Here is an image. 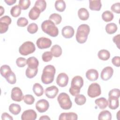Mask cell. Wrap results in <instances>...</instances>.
<instances>
[{
    "instance_id": "cell-1",
    "label": "cell",
    "mask_w": 120,
    "mask_h": 120,
    "mask_svg": "<svg viewBox=\"0 0 120 120\" xmlns=\"http://www.w3.org/2000/svg\"><path fill=\"white\" fill-rule=\"evenodd\" d=\"M56 69L55 67L51 65L46 66L43 69L41 75V81L45 84L52 82L54 78Z\"/></svg>"
},
{
    "instance_id": "cell-2",
    "label": "cell",
    "mask_w": 120,
    "mask_h": 120,
    "mask_svg": "<svg viewBox=\"0 0 120 120\" xmlns=\"http://www.w3.org/2000/svg\"><path fill=\"white\" fill-rule=\"evenodd\" d=\"M90 31V26L86 24H81L77 28L75 35L77 42L80 44L86 42Z\"/></svg>"
},
{
    "instance_id": "cell-3",
    "label": "cell",
    "mask_w": 120,
    "mask_h": 120,
    "mask_svg": "<svg viewBox=\"0 0 120 120\" xmlns=\"http://www.w3.org/2000/svg\"><path fill=\"white\" fill-rule=\"evenodd\" d=\"M42 30L47 34L52 37H55L58 35L59 30L55 24L51 20L44 21L41 24Z\"/></svg>"
},
{
    "instance_id": "cell-4",
    "label": "cell",
    "mask_w": 120,
    "mask_h": 120,
    "mask_svg": "<svg viewBox=\"0 0 120 120\" xmlns=\"http://www.w3.org/2000/svg\"><path fill=\"white\" fill-rule=\"evenodd\" d=\"M83 85V78L79 75L75 76L71 81L69 91L73 96H76L80 92V89Z\"/></svg>"
},
{
    "instance_id": "cell-5",
    "label": "cell",
    "mask_w": 120,
    "mask_h": 120,
    "mask_svg": "<svg viewBox=\"0 0 120 120\" xmlns=\"http://www.w3.org/2000/svg\"><path fill=\"white\" fill-rule=\"evenodd\" d=\"M57 100L60 107L64 110L70 109L72 106V103L69 95L65 92L60 93L58 96Z\"/></svg>"
},
{
    "instance_id": "cell-6",
    "label": "cell",
    "mask_w": 120,
    "mask_h": 120,
    "mask_svg": "<svg viewBox=\"0 0 120 120\" xmlns=\"http://www.w3.org/2000/svg\"><path fill=\"white\" fill-rule=\"evenodd\" d=\"M36 50L35 45L34 43L31 41H26L24 42L19 47V53L24 56L28 55L32 53Z\"/></svg>"
},
{
    "instance_id": "cell-7",
    "label": "cell",
    "mask_w": 120,
    "mask_h": 120,
    "mask_svg": "<svg viewBox=\"0 0 120 120\" xmlns=\"http://www.w3.org/2000/svg\"><path fill=\"white\" fill-rule=\"evenodd\" d=\"M87 94L89 97L91 98L97 97L101 94L100 86L97 83H91L88 88Z\"/></svg>"
},
{
    "instance_id": "cell-8",
    "label": "cell",
    "mask_w": 120,
    "mask_h": 120,
    "mask_svg": "<svg viewBox=\"0 0 120 120\" xmlns=\"http://www.w3.org/2000/svg\"><path fill=\"white\" fill-rule=\"evenodd\" d=\"M36 45L39 49H46L51 46L52 41L49 38L45 37H41L37 40Z\"/></svg>"
},
{
    "instance_id": "cell-9",
    "label": "cell",
    "mask_w": 120,
    "mask_h": 120,
    "mask_svg": "<svg viewBox=\"0 0 120 120\" xmlns=\"http://www.w3.org/2000/svg\"><path fill=\"white\" fill-rule=\"evenodd\" d=\"M11 98L15 101L21 102L23 98V95L21 89L17 87H14L11 90Z\"/></svg>"
},
{
    "instance_id": "cell-10",
    "label": "cell",
    "mask_w": 120,
    "mask_h": 120,
    "mask_svg": "<svg viewBox=\"0 0 120 120\" xmlns=\"http://www.w3.org/2000/svg\"><path fill=\"white\" fill-rule=\"evenodd\" d=\"M49 107V103L45 99H42L39 100L36 104V108L40 113L46 112Z\"/></svg>"
},
{
    "instance_id": "cell-11",
    "label": "cell",
    "mask_w": 120,
    "mask_h": 120,
    "mask_svg": "<svg viewBox=\"0 0 120 120\" xmlns=\"http://www.w3.org/2000/svg\"><path fill=\"white\" fill-rule=\"evenodd\" d=\"M68 76L65 73L59 74L56 78V83L60 87H64L68 85Z\"/></svg>"
},
{
    "instance_id": "cell-12",
    "label": "cell",
    "mask_w": 120,
    "mask_h": 120,
    "mask_svg": "<svg viewBox=\"0 0 120 120\" xmlns=\"http://www.w3.org/2000/svg\"><path fill=\"white\" fill-rule=\"evenodd\" d=\"M113 74V69L111 67H106L103 69L101 71L100 76L101 78L104 81L109 80Z\"/></svg>"
},
{
    "instance_id": "cell-13",
    "label": "cell",
    "mask_w": 120,
    "mask_h": 120,
    "mask_svg": "<svg viewBox=\"0 0 120 120\" xmlns=\"http://www.w3.org/2000/svg\"><path fill=\"white\" fill-rule=\"evenodd\" d=\"M37 116V113L34 110L29 109L24 111L22 112L21 115V119L22 120H35Z\"/></svg>"
},
{
    "instance_id": "cell-14",
    "label": "cell",
    "mask_w": 120,
    "mask_h": 120,
    "mask_svg": "<svg viewBox=\"0 0 120 120\" xmlns=\"http://www.w3.org/2000/svg\"><path fill=\"white\" fill-rule=\"evenodd\" d=\"M58 92V88L54 85L46 88L45 91V95L48 98H55Z\"/></svg>"
},
{
    "instance_id": "cell-15",
    "label": "cell",
    "mask_w": 120,
    "mask_h": 120,
    "mask_svg": "<svg viewBox=\"0 0 120 120\" xmlns=\"http://www.w3.org/2000/svg\"><path fill=\"white\" fill-rule=\"evenodd\" d=\"M63 37L66 38H70L73 37L75 33L74 28L70 26H66L61 30Z\"/></svg>"
},
{
    "instance_id": "cell-16",
    "label": "cell",
    "mask_w": 120,
    "mask_h": 120,
    "mask_svg": "<svg viewBox=\"0 0 120 120\" xmlns=\"http://www.w3.org/2000/svg\"><path fill=\"white\" fill-rule=\"evenodd\" d=\"M78 116L76 113L73 112H64L60 114L59 116V120H76Z\"/></svg>"
},
{
    "instance_id": "cell-17",
    "label": "cell",
    "mask_w": 120,
    "mask_h": 120,
    "mask_svg": "<svg viewBox=\"0 0 120 120\" xmlns=\"http://www.w3.org/2000/svg\"><path fill=\"white\" fill-rule=\"evenodd\" d=\"M86 78L90 81H95L98 78V73L96 69H90L86 73Z\"/></svg>"
},
{
    "instance_id": "cell-18",
    "label": "cell",
    "mask_w": 120,
    "mask_h": 120,
    "mask_svg": "<svg viewBox=\"0 0 120 120\" xmlns=\"http://www.w3.org/2000/svg\"><path fill=\"white\" fill-rule=\"evenodd\" d=\"M108 105L109 108L112 110L116 109L119 106V98L113 97H109Z\"/></svg>"
},
{
    "instance_id": "cell-19",
    "label": "cell",
    "mask_w": 120,
    "mask_h": 120,
    "mask_svg": "<svg viewBox=\"0 0 120 120\" xmlns=\"http://www.w3.org/2000/svg\"><path fill=\"white\" fill-rule=\"evenodd\" d=\"M102 4L100 0H90L89 8L93 11H99L101 8Z\"/></svg>"
},
{
    "instance_id": "cell-20",
    "label": "cell",
    "mask_w": 120,
    "mask_h": 120,
    "mask_svg": "<svg viewBox=\"0 0 120 120\" xmlns=\"http://www.w3.org/2000/svg\"><path fill=\"white\" fill-rule=\"evenodd\" d=\"M40 13V10L34 6L29 11V17L32 20H36L39 17Z\"/></svg>"
},
{
    "instance_id": "cell-21",
    "label": "cell",
    "mask_w": 120,
    "mask_h": 120,
    "mask_svg": "<svg viewBox=\"0 0 120 120\" xmlns=\"http://www.w3.org/2000/svg\"><path fill=\"white\" fill-rule=\"evenodd\" d=\"M27 65L28 67L30 68H37L39 65V61L36 57H30L27 60Z\"/></svg>"
},
{
    "instance_id": "cell-22",
    "label": "cell",
    "mask_w": 120,
    "mask_h": 120,
    "mask_svg": "<svg viewBox=\"0 0 120 120\" xmlns=\"http://www.w3.org/2000/svg\"><path fill=\"white\" fill-rule=\"evenodd\" d=\"M95 103L100 109H104L108 106V101L104 97L96 99Z\"/></svg>"
},
{
    "instance_id": "cell-23",
    "label": "cell",
    "mask_w": 120,
    "mask_h": 120,
    "mask_svg": "<svg viewBox=\"0 0 120 120\" xmlns=\"http://www.w3.org/2000/svg\"><path fill=\"white\" fill-rule=\"evenodd\" d=\"M78 16L80 20L85 21L89 17V13L86 8H81L78 11Z\"/></svg>"
},
{
    "instance_id": "cell-24",
    "label": "cell",
    "mask_w": 120,
    "mask_h": 120,
    "mask_svg": "<svg viewBox=\"0 0 120 120\" xmlns=\"http://www.w3.org/2000/svg\"><path fill=\"white\" fill-rule=\"evenodd\" d=\"M4 77L6 79V81L10 84H15L16 82V76L15 73L12 71V70L8 72Z\"/></svg>"
},
{
    "instance_id": "cell-25",
    "label": "cell",
    "mask_w": 120,
    "mask_h": 120,
    "mask_svg": "<svg viewBox=\"0 0 120 120\" xmlns=\"http://www.w3.org/2000/svg\"><path fill=\"white\" fill-rule=\"evenodd\" d=\"M32 90L34 93L38 97L41 96L44 93L43 87L38 83H36L33 85Z\"/></svg>"
},
{
    "instance_id": "cell-26",
    "label": "cell",
    "mask_w": 120,
    "mask_h": 120,
    "mask_svg": "<svg viewBox=\"0 0 120 120\" xmlns=\"http://www.w3.org/2000/svg\"><path fill=\"white\" fill-rule=\"evenodd\" d=\"M98 58L102 60H107L110 57V52L105 49H102L98 51Z\"/></svg>"
},
{
    "instance_id": "cell-27",
    "label": "cell",
    "mask_w": 120,
    "mask_h": 120,
    "mask_svg": "<svg viewBox=\"0 0 120 120\" xmlns=\"http://www.w3.org/2000/svg\"><path fill=\"white\" fill-rule=\"evenodd\" d=\"M51 52L54 57H59L62 54L61 47L58 45H53L51 48Z\"/></svg>"
},
{
    "instance_id": "cell-28",
    "label": "cell",
    "mask_w": 120,
    "mask_h": 120,
    "mask_svg": "<svg viewBox=\"0 0 120 120\" xmlns=\"http://www.w3.org/2000/svg\"><path fill=\"white\" fill-rule=\"evenodd\" d=\"M112 119V114L111 112L107 110H104L101 112L98 116L99 120H111Z\"/></svg>"
},
{
    "instance_id": "cell-29",
    "label": "cell",
    "mask_w": 120,
    "mask_h": 120,
    "mask_svg": "<svg viewBox=\"0 0 120 120\" xmlns=\"http://www.w3.org/2000/svg\"><path fill=\"white\" fill-rule=\"evenodd\" d=\"M118 29L117 25L114 23H109L105 26V31L109 34H112L115 33Z\"/></svg>"
},
{
    "instance_id": "cell-30",
    "label": "cell",
    "mask_w": 120,
    "mask_h": 120,
    "mask_svg": "<svg viewBox=\"0 0 120 120\" xmlns=\"http://www.w3.org/2000/svg\"><path fill=\"white\" fill-rule=\"evenodd\" d=\"M9 111L14 115L18 114L21 111V107L20 105L16 104H11L9 106Z\"/></svg>"
},
{
    "instance_id": "cell-31",
    "label": "cell",
    "mask_w": 120,
    "mask_h": 120,
    "mask_svg": "<svg viewBox=\"0 0 120 120\" xmlns=\"http://www.w3.org/2000/svg\"><path fill=\"white\" fill-rule=\"evenodd\" d=\"M66 3L64 0H58L55 2V8L59 12H63L66 8Z\"/></svg>"
},
{
    "instance_id": "cell-32",
    "label": "cell",
    "mask_w": 120,
    "mask_h": 120,
    "mask_svg": "<svg viewBox=\"0 0 120 120\" xmlns=\"http://www.w3.org/2000/svg\"><path fill=\"white\" fill-rule=\"evenodd\" d=\"M114 15L109 10L104 11L102 14V18L105 22H109L113 19Z\"/></svg>"
},
{
    "instance_id": "cell-33",
    "label": "cell",
    "mask_w": 120,
    "mask_h": 120,
    "mask_svg": "<svg viewBox=\"0 0 120 120\" xmlns=\"http://www.w3.org/2000/svg\"><path fill=\"white\" fill-rule=\"evenodd\" d=\"M49 20L52 21L55 25H58L62 21V17L59 14L53 13L50 15Z\"/></svg>"
},
{
    "instance_id": "cell-34",
    "label": "cell",
    "mask_w": 120,
    "mask_h": 120,
    "mask_svg": "<svg viewBox=\"0 0 120 120\" xmlns=\"http://www.w3.org/2000/svg\"><path fill=\"white\" fill-rule=\"evenodd\" d=\"M21 8L19 5H15L10 9V14L14 17H17L21 13Z\"/></svg>"
},
{
    "instance_id": "cell-35",
    "label": "cell",
    "mask_w": 120,
    "mask_h": 120,
    "mask_svg": "<svg viewBox=\"0 0 120 120\" xmlns=\"http://www.w3.org/2000/svg\"><path fill=\"white\" fill-rule=\"evenodd\" d=\"M38 72V68L35 69H32L28 67L25 71V75H26V76L28 78L31 79L37 75Z\"/></svg>"
},
{
    "instance_id": "cell-36",
    "label": "cell",
    "mask_w": 120,
    "mask_h": 120,
    "mask_svg": "<svg viewBox=\"0 0 120 120\" xmlns=\"http://www.w3.org/2000/svg\"><path fill=\"white\" fill-rule=\"evenodd\" d=\"M86 101V98L82 94H78L76 95L75 98V103L79 105H84Z\"/></svg>"
},
{
    "instance_id": "cell-37",
    "label": "cell",
    "mask_w": 120,
    "mask_h": 120,
    "mask_svg": "<svg viewBox=\"0 0 120 120\" xmlns=\"http://www.w3.org/2000/svg\"><path fill=\"white\" fill-rule=\"evenodd\" d=\"M34 6L38 8L41 12H42L46 8V2L44 0H38L35 2Z\"/></svg>"
},
{
    "instance_id": "cell-38",
    "label": "cell",
    "mask_w": 120,
    "mask_h": 120,
    "mask_svg": "<svg viewBox=\"0 0 120 120\" xmlns=\"http://www.w3.org/2000/svg\"><path fill=\"white\" fill-rule=\"evenodd\" d=\"M18 5L22 10L27 9L30 5V1L29 0H20Z\"/></svg>"
},
{
    "instance_id": "cell-39",
    "label": "cell",
    "mask_w": 120,
    "mask_h": 120,
    "mask_svg": "<svg viewBox=\"0 0 120 120\" xmlns=\"http://www.w3.org/2000/svg\"><path fill=\"white\" fill-rule=\"evenodd\" d=\"M23 99L25 104L27 105H32L35 101V98L32 95L27 94L23 96Z\"/></svg>"
},
{
    "instance_id": "cell-40",
    "label": "cell",
    "mask_w": 120,
    "mask_h": 120,
    "mask_svg": "<svg viewBox=\"0 0 120 120\" xmlns=\"http://www.w3.org/2000/svg\"><path fill=\"white\" fill-rule=\"evenodd\" d=\"M38 30V26L35 23H31L27 27V31L30 34H34L37 32Z\"/></svg>"
},
{
    "instance_id": "cell-41",
    "label": "cell",
    "mask_w": 120,
    "mask_h": 120,
    "mask_svg": "<svg viewBox=\"0 0 120 120\" xmlns=\"http://www.w3.org/2000/svg\"><path fill=\"white\" fill-rule=\"evenodd\" d=\"M52 55L51 52L46 51L44 52L42 56V60L45 62L51 61L52 58Z\"/></svg>"
},
{
    "instance_id": "cell-42",
    "label": "cell",
    "mask_w": 120,
    "mask_h": 120,
    "mask_svg": "<svg viewBox=\"0 0 120 120\" xmlns=\"http://www.w3.org/2000/svg\"><path fill=\"white\" fill-rule=\"evenodd\" d=\"M16 64L18 67H24L27 64V60L24 58L19 57L16 60Z\"/></svg>"
},
{
    "instance_id": "cell-43",
    "label": "cell",
    "mask_w": 120,
    "mask_h": 120,
    "mask_svg": "<svg viewBox=\"0 0 120 120\" xmlns=\"http://www.w3.org/2000/svg\"><path fill=\"white\" fill-rule=\"evenodd\" d=\"M28 24V21L25 17H20L17 21V25L19 27H25Z\"/></svg>"
},
{
    "instance_id": "cell-44",
    "label": "cell",
    "mask_w": 120,
    "mask_h": 120,
    "mask_svg": "<svg viewBox=\"0 0 120 120\" xmlns=\"http://www.w3.org/2000/svg\"><path fill=\"white\" fill-rule=\"evenodd\" d=\"M11 70L10 67L7 65H2L0 68V74L3 77L5 76V75H6V74L9 71Z\"/></svg>"
},
{
    "instance_id": "cell-45",
    "label": "cell",
    "mask_w": 120,
    "mask_h": 120,
    "mask_svg": "<svg viewBox=\"0 0 120 120\" xmlns=\"http://www.w3.org/2000/svg\"><path fill=\"white\" fill-rule=\"evenodd\" d=\"M108 97H113L119 98L120 97V91L119 89H113L111 90L109 93Z\"/></svg>"
},
{
    "instance_id": "cell-46",
    "label": "cell",
    "mask_w": 120,
    "mask_h": 120,
    "mask_svg": "<svg viewBox=\"0 0 120 120\" xmlns=\"http://www.w3.org/2000/svg\"><path fill=\"white\" fill-rule=\"evenodd\" d=\"M111 10L117 14L120 13V3L117 2L113 4L111 7Z\"/></svg>"
},
{
    "instance_id": "cell-47",
    "label": "cell",
    "mask_w": 120,
    "mask_h": 120,
    "mask_svg": "<svg viewBox=\"0 0 120 120\" xmlns=\"http://www.w3.org/2000/svg\"><path fill=\"white\" fill-rule=\"evenodd\" d=\"M8 24L0 22V33H4L7 31L8 29Z\"/></svg>"
},
{
    "instance_id": "cell-48",
    "label": "cell",
    "mask_w": 120,
    "mask_h": 120,
    "mask_svg": "<svg viewBox=\"0 0 120 120\" xmlns=\"http://www.w3.org/2000/svg\"><path fill=\"white\" fill-rule=\"evenodd\" d=\"M12 22L11 18L8 15H5L0 18V22H3L9 25L11 24Z\"/></svg>"
},
{
    "instance_id": "cell-49",
    "label": "cell",
    "mask_w": 120,
    "mask_h": 120,
    "mask_svg": "<svg viewBox=\"0 0 120 120\" xmlns=\"http://www.w3.org/2000/svg\"><path fill=\"white\" fill-rule=\"evenodd\" d=\"M120 58L119 56H115L112 59V62L114 66L119 67L120 66Z\"/></svg>"
},
{
    "instance_id": "cell-50",
    "label": "cell",
    "mask_w": 120,
    "mask_h": 120,
    "mask_svg": "<svg viewBox=\"0 0 120 120\" xmlns=\"http://www.w3.org/2000/svg\"><path fill=\"white\" fill-rule=\"evenodd\" d=\"M120 35L118 34L117 35L115 36L113 38V39H112V40H113V42L116 45L117 47L119 49L120 48V47H119V45H120Z\"/></svg>"
},
{
    "instance_id": "cell-51",
    "label": "cell",
    "mask_w": 120,
    "mask_h": 120,
    "mask_svg": "<svg viewBox=\"0 0 120 120\" xmlns=\"http://www.w3.org/2000/svg\"><path fill=\"white\" fill-rule=\"evenodd\" d=\"M1 119L2 120H13V118L7 112H4L1 115Z\"/></svg>"
},
{
    "instance_id": "cell-52",
    "label": "cell",
    "mask_w": 120,
    "mask_h": 120,
    "mask_svg": "<svg viewBox=\"0 0 120 120\" xmlns=\"http://www.w3.org/2000/svg\"><path fill=\"white\" fill-rule=\"evenodd\" d=\"M4 1L7 3V5L9 6H11L15 4L16 2V0H5Z\"/></svg>"
},
{
    "instance_id": "cell-53",
    "label": "cell",
    "mask_w": 120,
    "mask_h": 120,
    "mask_svg": "<svg viewBox=\"0 0 120 120\" xmlns=\"http://www.w3.org/2000/svg\"><path fill=\"white\" fill-rule=\"evenodd\" d=\"M39 120H50V118L47 115H43L40 117Z\"/></svg>"
},
{
    "instance_id": "cell-54",
    "label": "cell",
    "mask_w": 120,
    "mask_h": 120,
    "mask_svg": "<svg viewBox=\"0 0 120 120\" xmlns=\"http://www.w3.org/2000/svg\"><path fill=\"white\" fill-rule=\"evenodd\" d=\"M0 16H1L4 13V9L2 6H0Z\"/></svg>"
}]
</instances>
